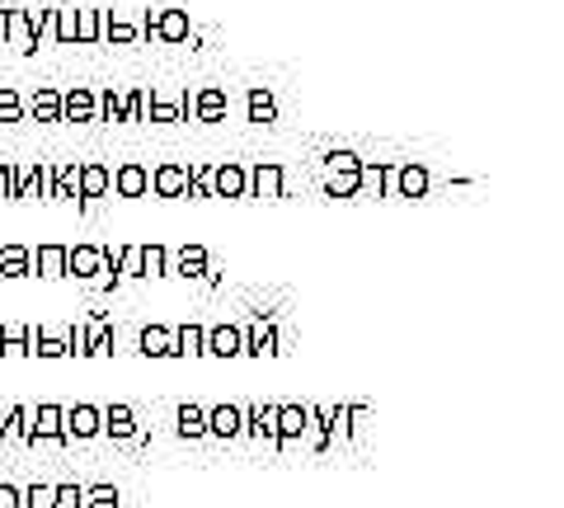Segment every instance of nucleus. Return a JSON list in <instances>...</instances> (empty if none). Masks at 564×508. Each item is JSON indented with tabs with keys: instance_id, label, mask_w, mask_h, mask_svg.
<instances>
[{
	"instance_id": "obj_1",
	"label": "nucleus",
	"mask_w": 564,
	"mask_h": 508,
	"mask_svg": "<svg viewBox=\"0 0 564 508\" xmlns=\"http://www.w3.org/2000/svg\"><path fill=\"white\" fill-rule=\"evenodd\" d=\"M207 193H212V198H245V193H249V175H245V165H240V160H221V165H212V175H207Z\"/></svg>"
},
{
	"instance_id": "obj_2",
	"label": "nucleus",
	"mask_w": 564,
	"mask_h": 508,
	"mask_svg": "<svg viewBox=\"0 0 564 508\" xmlns=\"http://www.w3.org/2000/svg\"><path fill=\"white\" fill-rule=\"evenodd\" d=\"M146 34L160 38V43H188V15L184 10H151Z\"/></svg>"
},
{
	"instance_id": "obj_3",
	"label": "nucleus",
	"mask_w": 564,
	"mask_h": 508,
	"mask_svg": "<svg viewBox=\"0 0 564 508\" xmlns=\"http://www.w3.org/2000/svg\"><path fill=\"white\" fill-rule=\"evenodd\" d=\"M273 423H277V447H287L292 438L306 433V423H310V405H277Z\"/></svg>"
},
{
	"instance_id": "obj_4",
	"label": "nucleus",
	"mask_w": 564,
	"mask_h": 508,
	"mask_svg": "<svg viewBox=\"0 0 564 508\" xmlns=\"http://www.w3.org/2000/svg\"><path fill=\"white\" fill-rule=\"evenodd\" d=\"M62 118L66 123H95V95H90V85H71V90L62 95Z\"/></svg>"
},
{
	"instance_id": "obj_5",
	"label": "nucleus",
	"mask_w": 564,
	"mask_h": 508,
	"mask_svg": "<svg viewBox=\"0 0 564 508\" xmlns=\"http://www.w3.org/2000/svg\"><path fill=\"white\" fill-rule=\"evenodd\" d=\"M240 349H245V330H236V325H217L203 339V353H217V358H236Z\"/></svg>"
},
{
	"instance_id": "obj_6",
	"label": "nucleus",
	"mask_w": 564,
	"mask_h": 508,
	"mask_svg": "<svg viewBox=\"0 0 564 508\" xmlns=\"http://www.w3.org/2000/svg\"><path fill=\"white\" fill-rule=\"evenodd\" d=\"M62 414L66 410H56V405H38V423H34V429H28V442H38V438H47V442H71L66 438V429H62Z\"/></svg>"
},
{
	"instance_id": "obj_7",
	"label": "nucleus",
	"mask_w": 564,
	"mask_h": 508,
	"mask_svg": "<svg viewBox=\"0 0 564 508\" xmlns=\"http://www.w3.org/2000/svg\"><path fill=\"white\" fill-rule=\"evenodd\" d=\"M66 273H76V278H104V254H99V245H76V249H66Z\"/></svg>"
},
{
	"instance_id": "obj_8",
	"label": "nucleus",
	"mask_w": 564,
	"mask_h": 508,
	"mask_svg": "<svg viewBox=\"0 0 564 508\" xmlns=\"http://www.w3.org/2000/svg\"><path fill=\"white\" fill-rule=\"evenodd\" d=\"M277 405H254V410H240V429H249L254 438H264L277 447V423H273Z\"/></svg>"
},
{
	"instance_id": "obj_9",
	"label": "nucleus",
	"mask_w": 564,
	"mask_h": 508,
	"mask_svg": "<svg viewBox=\"0 0 564 508\" xmlns=\"http://www.w3.org/2000/svg\"><path fill=\"white\" fill-rule=\"evenodd\" d=\"M66 423V438H95V433H104V419H99V410L95 405H76L71 414H62Z\"/></svg>"
},
{
	"instance_id": "obj_10",
	"label": "nucleus",
	"mask_w": 564,
	"mask_h": 508,
	"mask_svg": "<svg viewBox=\"0 0 564 508\" xmlns=\"http://www.w3.org/2000/svg\"><path fill=\"white\" fill-rule=\"evenodd\" d=\"M390 179H395V193L400 198H423L428 193V169L423 165H395Z\"/></svg>"
},
{
	"instance_id": "obj_11",
	"label": "nucleus",
	"mask_w": 564,
	"mask_h": 508,
	"mask_svg": "<svg viewBox=\"0 0 564 508\" xmlns=\"http://www.w3.org/2000/svg\"><path fill=\"white\" fill-rule=\"evenodd\" d=\"M151 188H156L160 198H179V193L188 188V169H184V165H175V160L160 165L156 175H151Z\"/></svg>"
},
{
	"instance_id": "obj_12",
	"label": "nucleus",
	"mask_w": 564,
	"mask_h": 508,
	"mask_svg": "<svg viewBox=\"0 0 564 508\" xmlns=\"http://www.w3.org/2000/svg\"><path fill=\"white\" fill-rule=\"evenodd\" d=\"M99 419H104V433H108V438H136V414H132V405H108V410H99Z\"/></svg>"
},
{
	"instance_id": "obj_13",
	"label": "nucleus",
	"mask_w": 564,
	"mask_h": 508,
	"mask_svg": "<svg viewBox=\"0 0 564 508\" xmlns=\"http://www.w3.org/2000/svg\"><path fill=\"white\" fill-rule=\"evenodd\" d=\"M240 353H254V358H264V353H277V330L268 320H254L249 334H245V349Z\"/></svg>"
},
{
	"instance_id": "obj_14",
	"label": "nucleus",
	"mask_w": 564,
	"mask_h": 508,
	"mask_svg": "<svg viewBox=\"0 0 564 508\" xmlns=\"http://www.w3.org/2000/svg\"><path fill=\"white\" fill-rule=\"evenodd\" d=\"M165 269H169L165 245H136V278H160Z\"/></svg>"
},
{
	"instance_id": "obj_15",
	"label": "nucleus",
	"mask_w": 564,
	"mask_h": 508,
	"mask_svg": "<svg viewBox=\"0 0 564 508\" xmlns=\"http://www.w3.org/2000/svg\"><path fill=\"white\" fill-rule=\"evenodd\" d=\"M282 179H287V175H282V165L277 160H268V165H254V193H259V198H282Z\"/></svg>"
},
{
	"instance_id": "obj_16",
	"label": "nucleus",
	"mask_w": 564,
	"mask_h": 508,
	"mask_svg": "<svg viewBox=\"0 0 564 508\" xmlns=\"http://www.w3.org/2000/svg\"><path fill=\"white\" fill-rule=\"evenodd\" d=\"M113 188H118L123 198H141V193L151 188V175H146L141 165H123L118 175H113Z\"/></svg>"
},
{
	"instance_id": "obj_17",
	"label": "nucleus",
	"mask_w": 564,
	"mask_h": 508,
	"mask_svg": "<svg viewBox=\"0 0 564 508\" xmlns=\"http://www.w3.org/2000/svg\"><path fill=\"white\" fill-rule=\"evenodd\" d=\"M207 433L236 438V433H240V405H217V410H207Z\"/></svg>"
},
{
	"instance_id": "obj_18",
	"label": "nucleus",
	"mask_w": 564,
	"mask_h": 508,
	"mask_svg": "<svg viewBox=\"0 0 564 508\" xmlns=\"http://www.w3.org/2000/svg\"><path fill=\"white\" fill-rule=\"evenodd\" d=\"M141 353L146 358H169L175 353V334H169L165 325H146L141 330Z\"/></svg>"
},
{
	"instance_id": "obj_19",
	"label": "nucleus",
	"mask_w": 564,
	"mask_h": 508,
	"mask_svg": "<svg viewBox=\"0 0 564 508\" xmlns=\"http://www.w3.org/2000/svg\"><path fill=\"white\" fill-rule=\"evenodd\" d=\"M175 273H179V278H203V273H207V249H203V245H184V249L175 254Z\"/></svg>"
},
{
	"instance_id": "obj_20",
	"label": "nucleus",
	"mask_w": 564,
	"mask_h": 508,
	"mask_svg": "<svg viewBox=\"0 0 564 508\" xmlns=\"http://www.w3.org/2000/svg\"><path fill=\"white\" fill-rule=\"evenodd\" d=\"M47 198H80V165H56Z\"/></svg>"
},
{
	"instance_id": "obj_21",
	"label": "nucleus",
	"mask_w": 564,
	"mask_h": 508,
	"mask_svg": "<svg viewBox=\"0 0 564 508\" xmlns=\"http://www.w3.org/2000/svg\"><path fill=\"white\" fill-rule=\"evenodd\" d=\"M108 193V169L104 165H80V198H104Z\"/></svg>"
},
{
	"instance_id": "obj_22",
	"label": "nucleus",
	"mask_w": 564,
	"mask_h": 508,
	"mask_svg": "<svg viewBox=\"0 0 564 508\" xmlns=\"http://www.w3.org/2000/svg\"><path fill=\"white\" fill-rule=\"evenodd\" d=\"M38 273L43 278H62L66 273V245H38Z\"/></svg>"
},
{
	"instance_id": "obj_23",
	"label": "nucleus",
	"mask_w": 564,
	"mask_h": 508,
	"mask_svg": "<svg viewBox=\"0 0 564 508\" xmlns=\"http://www.w3.org/2000/svg\"><path fill=\"white\" fill-rule=\"evenodd\" d=\"M169 334H175V353H184V358L203 353V339H207L203 325H184V330H169Z\"/></svg>"
},
{
	"instance_id": "obj_24",
	"label": "nucleus",
	"mask_w": 564,
	"mask_h": 508,
	"mask_svg": "<svg viewBox=\"0 0 564 508\" xmlns=\"http://www.w3.org/2000/svg\"><path fill=\"white\" fill-rule=\"evenodd\" d=\"M179 433H184V438H203V433H207V410L193 405V401L179 405Z\"/></svg>"
},
{
	"instance_id": "obj_25",
	"label": "nucleus",
	"mask_w": 564,
	"mask_h": 508,
	"mask_svg": "<svg viewBox=\"0 0 564 508\" xmlns=\"http://www.w3.org/2000/svg\"><path fill=\"white\" fill-rule=\"evenodd\" d=\"M193 113L203 123H221L226 118V95L221 90H203V95H197V104H193Z\"/></svg>"
},
{
	"instance_id": "obj_26",
	"label": "nucleus",
	"mask_w": 564,
	"mask_h": 508,
	"mask_svg": "<svg viewBox=\"0 0 564 508\" xmlns=\"http://www.w3.org/2000/svg\"><path fill=\"white\" fill-rule=\"evenodd\" d=\"M80 508H123L113 485H80Z\"/></svg>"
},
{
	"instance_id": "obj_27",
	"label": "nucleus",
	"mask_w": 564,
	"mask_h": 508,
	"mask_svg": "<svg viewBox=\"0 0 564 508\" xmlns=\"http://www.w3.org/2000/svg\"><path fill=\"white\" fill-rule=\"evenodd\" d=\"M245 108H249V123H273V118H277V104H273L268 90H249Z\"/></svg>"
},
{
	"instance_id": "obj_28",
	"label": "nucleus",
	"mask_w": 564,
	"mask_h": 508,
	"mask_svg": "<svg viewBox=\"0 0 564 508\" xmlns=\"http://www.w3.org/2000/svg\"><path fill=\"white\" fill-rule=\"evenodd\" d=\"M0 273H5V278H24L28 273V249L24 245H5V249H0Z\"/></svg>"
},
{
	"instance_id": "obj_29",
	"label": "nucleus",
	"mask_w": 564,
	"mask_h": 508,
	"mask_svg": "<svg viewBox=\"0 0 564 508\" xmlns=\"http://www.w3.org/2000/svg\"><path fill=\"white\" fill-rule=\"evenodd\" d=\"M151 118L156 123H184L188 118V104L184 99H151Z\"/></svg>"
},
{
	"instance_id": "obj_30",
	"label": "nucleus",
	"mask_w": 564,
	"mask_h": 508,
	"mask_svg": "<svg viewBox=\"0 0 564 508\" xmlns=\"http://www.w3.org/2000/svg\"><path fill=\"white\" fill-rule=\"evenodd\" d=\"M34 113H38L43 123H62V95H56V90H38L34 95Z\"/></svg>"
},
{
	"instance_id": "obj_31",
	"label": "nucleus",
	"mask_w": 564,
	"mask_h": 508,
	"mask_svg": "<svg viewBox=\"0 0 564 508\" xmlns=\"http://www.w3.org/2000/svg\"><path fill=\"white\" fill-rule=\"evenodd\" d=\"M99 34H104L108 43H136V38H141V28L127 24V19H108V24L99 28Z\"/></svg>"
},
{
	"instance_id": "obj_32",
	"label": "nucleus",
	"mask_w": 564,
	"mask_h": 508,
	"mask_svg": "<svg viewBox=\"0 0 564 508\" xmlns=\"http://www.w3.org/2000/svg\"><path fill=\"white\" fill-rule=\"evenodd\" d=\"M99 38V10H76V43Z\"/></svg>"
},
{
	"instance_id": "obj_33",
	"label": "nucleus",
	"mask_w": 564,
	"mask_h": 508,
	"mask_svg": "<svg viewBox=\"0 0 564 508\" xmlns=\"http://www.w3.org/2000/svg\"><path fill=\"white\" fill-rule=\"evenodd\" d=\"M207 175H212V165H188V198H212L207 193Z\"/></svg>"
},
{
	"instance_id": "obj_34",
	"label": "nucleus",
	"mask_w": 564,
	"mask_h": 508,
	"mask_svg": "<svg viewBox=\"0 0 564 508\" xmlns=\"http://www.w3.org/2000/svg\"><path fill=\"white\" fill-rule=\"evenodd\" d=\"M34 353H38V358H62V353H66V339H56V334H43V330H38Z\"/></svg>"
},
{
	"instance_id": "obj_35",
	"label": "nucleus",
	"mask_w": 564,
	"mask_h": 508,
	"mask_svg": "<svg viewBox=\"0 0 564 508\" xmlns=\"http://www.w3.org/2000/svg\"><path fill=\"white\" fill-rule=\"evenodd\" d=\"M19 113H24V104H19V95L5 85V90H0V123H19Z\"/></svg>"
},
{
	"instance_id": "obj_36",
	"label": "nucleus",
	"mask_w": 564,
	"mask_h": 508,
	"mask_svg": "<svg viewBox=\"0 0 564 508\" xmlns=\"http://www.w3.org/2000/svg\"><path fill=\"white\" fill-rule=\"evenodd\" d=\"M19 508H52V485H34L19 494Z\"/></svg>"
},
{
	"instance_id": "obj_37",
	"label": "nucleus",
	"mask_w": 564,
	"mask_h": 508,
	"mask_svg": "<svg viewBox=\"0 0 564 508\" xmlns=\"http://www.w3.org/2000/svg\"><path fill=\"white\" fill-rule=\"evenodd\" d=\"M52 508H80V485H52Z\"/></svg>"
},
{
	"instance_id": "obj_38",
	"label": "nucleus",
	"mask_w": 564,
	"mask_h": 508,
	"mask_svg": "<svg viewBox=\"0 0 564 508\" xmlns=\"http://www.w3.org/2000/svg\"><path fill=\"white\" fill-rule=\"evenodd\" d=\"M90 353H113V334H108V330H95V339H90Z\"/></svg>"
},
{
	"instance_id": "obj_39",
	"label": "nucleus",
	"mask_w": 564,
	"mask_h": 508,
	"mask_svg": "<svg viewBox=\"0 0 564 508\" xmlns=\"http://www.w3.org/2000/svg\"><path fill=\"white\" fill-rule=\"evenodd\" d=\"M0 508H19V490L15 485H0Z\"/></svg>"
}]
</instances>
